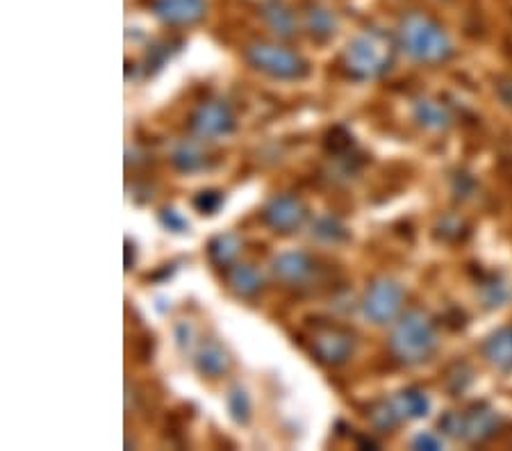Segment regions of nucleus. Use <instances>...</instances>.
<instances>
[{
	"mask_svg": "<svg viewBox=\"0 0 512 451\" xmlns=\"http://www.w3.org/2000/svg\"><path fill=\"white\" fill-rule=\"evenodd\" d=\"M399 35L403 48L417 62L437 64L449 60L453 53L447 32H444L440 23L424 12H410L403 16Z\"/></svg>",
	"mask_w": 512,
	"mask_h": 451,
	"instance_id": "1",
	"label": "nucleus"
},
{
	"mask_svg": "<svg viewBox=\"0 0 512 451\" xmlns=\"http://www.w3.org/2000/svg\"><path fill=\"white\" fill-rule=\"evenodd\" d=\"M437 349V328L424 313L410 310L394 328L392 351L408 365L424 363Z\"/></svg>",
	"mask_w": 512,
	"mask_h": 451,
	"instance_id": "2",
	"label": "nucleus"
},
{
	"mask_svg": "<svg viewBox=\"0 0 512 451\" xmlns=\"http://www.w3.org/2000/svg\"><path fill=\"white\" fill-rule=\"evenodd\" d=\"M394 44L383 32L367 30L355 37L344 53V62L358 78H378L392 67Z\"/></svg>",
	"mask_w": 512,
	"mask_h": 451,
	"instance_id": "3",
	"label": "nucleus"
},
{
	"mask_svg": "<svg viewBox=\"0 0 512 451\" xmlns=\"http://www.w3.org/2000/svg\"><path fill=\"white\" fill-rule=\"evenodd\" d=\"M440 426L453 438L481 442L490 438L499 426V415L490 406L476 404L462 413H449L440 420Z\"/></svg>",
	"mask_w": 512,
	"mask_h": 451,
	"instance_id": "4",
	"label": "nucleus"
},
{
	"mask_svg": "<svg viewBox=\"0 0 512 451\" xmlns=\"http://www.w3.org/2000/svg\"><path fill=\"white\" fill-rule=\"evenodd\" d=\"M246 57H249L253 67H258L274 78L296 80L308 73V64L299 55L276 44H251L246 48Z\"/></svg>",
	"mask_w": 512,
	"mask_h": 451,
	"instance_id": "5",
	"label": "nucleus"
},
{
	"mask_svg": "<svg viewBox=\"0 0 512 451\" xmlns=\"http://www.w3.org/2000/svg\"><path fill=\"white\" fill-rule=\"evenodd\" d=\"M401 306H403L401 285L390 281V278H378V281L367 290L362 310H365V315L371 319V322L387 324L399 315Z\"/></svg>",
	"mask_w": 512,
	"mask_h": 451,
	"instance_id": "6",
	"label": "nucleus"
},
{
	"mask_svg": "<svg viewBox=\"0 0 512 451\" xmlns=\"http://www.w3.org/2000/svg\"><path fill=\"white\" fill-rule=\"evenodd\" d=\"M312 349L328 365H340L353 354V338L344 328H324V331L315 333L312 340Z\"/></svg>",
	"mask_w": 512,
	"mask_h": 451,
	"instance_id": "7",
	"label": "nucleus"
},
{
	"mask_svg": "<svg viewBox=\"0 0 512 451\" xmlns=\"http://www.w3.org/2000/svg\"><path fill=\"white\" fill-rule=\"evenodd\" d=\"M153 14L167 26H192L205 16V0H155Z\"/></svg>",
	"mask_w": 512,
	"mask_h": 451,
	"instance_id": "8",
	"label": "nucleus"
},
{
	"mask_svg": "<svg viewBox=\"0 0 512 451\" xmlns=\"http://www.w3.org/2000/svg\"><path fill=\"white\" fill-rule=\"evenodd\" d=\"M192 128L201 137H219L233 133L235 119L224 103H208L194 114Z\"/></svg>",
	"mask_w": 512,
	"mask_h": 451,
	"instance_id": "9",
	"label": "nucleus"
},
{
	"mask_svg": "<svg viewBox=\"0 0 512 451\" xmlns=\"http://www.w3.org/2000/svg\"><path fill=\"white\" fill-rule=\"evenodd\" d=\"M264 219L271 228H276L280 233H292L294 228H299L305 219V208L299 199L294 196H276L274 201L264 210Z\"/></svg>",
	"mask_w": 512,
	"mask_h": 451,
	"instance_id": "10",
	"label": "nucleus"
},
{
	"mask_svg": "<svg viewBox=\"0 0 512 451\" xmlns=\"http://www.w3.org/2000/svg\"><path fill=\"white\" fill-rule=\"evenodd\" d=\"M483 354L487 363L497 367L499 372H512V326H503L492 333L483 344Z\"/></svg>",
	"mask_w": 512,
	"mask_h": 451,
	"instance_id": "11",
	"label": "nucleus"
},
{
	"mask_svg": "<svg viewBox=\"0 0 512 451\" xmlns=\"http://www.w3.org/2000/svg\"><path fill=\"white\" fill-rule=\"evenodd\" d=\"M274 272L287 283H301L315 272L312 260L303 251H289L274 260Z\"/></svg>",
	"mask_w": 512,
	"mask_h": 451,
	"instance_id": "12",
	"label": "nucleus"
},
{
	"mask_svg": "<svg viewBox=\"0 0 512 451\" xmlns=\"http://www.w3.org/2000/svg\"><path fill=\"white\" fill-rule=\"evenodd\" d=\"M262 16L271 26V30L278 32V35L289 37L294 32V14L289 12V7L283 0H264Z\"/></svg>",
	"mask_w": 512,
	"mask_h": 451,
	"instance_id": "13",
	"label": "nucleus"
},
{
	"mask_svg": "<svg viewBox=\"0 0 512 451\" xmlns=\"http://www.w3.org/2000/svg\"><path fill=\"white\" fill-rule=\"evenodd\" d=\"M196 367L201 369V374H205V376H221L228 372L230 360L224 354V349L217 347V344H208V347H203L201 351H198Z\"/></svg>",
	"mask_w": 512,
	"mask_h": 451,
	"instance_id": "14",
	"label": "nucleus"
},
{
	"mask_svg": "<svg viewBox=\"0 0 512 451\" xmlns=\"http://www.w3.org/2000/svg\"><path fill=\"white\" fill-rule=\"evenodd\" d=\"M228 281H230V285H233V290L237 294H242V297H251V294L258 292L262 285L260 274L255 272L251 265H237L230 269Z\"/></svg>",
	"mask_w": 512,
	"mask_h": 451,
	"instance_id": "15",
	"label": "nucleus"
},
{
	"mask_svg": "<svg viewBox=\"0 0 512 451\" xmlns=\"http://www.w3.org/2000/svg\"><path fill=\"white\" fill-rule=\"evenodd\" d=\"M415 114H417L421 126L433 128V130L447 128L449 121H451L447 108H442V105L435 103V101H417Z\"/></svg>",
	"mask_w": 512,
	"mask_h": 451,
	"instance_id": "16",
	"label": "nucleus"
},
{
	"mask_svg": "<svg viewBox=\"0 0 512 451\" xmlns=\"http://www.w3.org/2000/svg\"><path fill=\"white\" fill-rule=\"evenodd\" d=\"M396 408H399L401 415L415 420V417H424L428 413V408H431V404H428V397L424 392L417 388H408L401 392L399 399H396Z\"/></svg>",
	"mask_w": 512,
	"mask_h": 451,
	"instance_id": "17",
	"label": "nucleus"
},
{
	"mask_svg": "<svg viewBox=\"0 0 512 451\" xmlns=\"http://www.w3.org/2000/svg\"><path fill=\"white\" fill-rule=\"evenodd\" d=\"M305 26L317 37H328L335 32V16L319 5H310L305 10Z\"/></svg>",
	"mask_w": 512,
	"mask_h": 451,
	"instance_id": "18",
	"label": "nucleus"
},
{
	"mask_svg": "<svg viewBox=\"0 0 512 451\" xmlns=\"http://www.w3.org/2000/svg\"><path fill=\"white\" fill-rule=\"evenodd\" d=\"M239 246H242V242H239L237 235H219L217 240H212L210 244V256L214 262H219V265H228V262L239 253Z\"/></svg>",
	"mask_w": 512,
	"mask_h": 451,
	"instance_id": "19",
	"label": "nucleus"
},
{
	"mask_svg": "<svg viewBox=\"0 0 512 451\" xmlns=\"http://www.w3.org/2000/svg\"><path fill=\"white\" fill-rule=\"evenodd\" d=\"M228 410L237 424L249 422L251 401H249V395H246V390L239 388V385L228 392Z\"/></svg>",
	"mask_w": 512,
	"mask_h": 451,
	"instance_id": "20",
	"label": "nucleus"
},
{
	"mask_svg": "<svg viewBox=\"0 0 512 451\" xmlns=\"http://www.w3.org/2000/svg\"><path fill=\"white\" fill-rule=\"evenodd\" d=\"M369 415H371V422H374L381 431L394 429V426L399 424V420H401L399 408L385 404V401H381V404H376L374 408H371Z\"/></svg>",
	"mask_w": 512,
	"mask_h": 451,
	"instance_id": "21",
	"label": "nucleus"
},
{
	"mask_svg": "<svg viewBox=\"0 0 512 451\" xmlns=\"http://www.w3.org/2000/svg\"><path fill=\"white\" fill-rule=\"evenodd\" d=\"M173 162H176L178 169L194 171L198 167H203V153L198 151V146L194 144H183L176 153H173Z\"/></svg>",
	"mask_w": 512,
	"mask_h": 451,
	"instance_id": "22",
	"label": "nucleus"
},
{
	"mask_svg": "<svg viewBox=\"0 0 512 451\" xmlns=\"http://www.w3.org/2000/svg\"><path fill=\"white\" fill-rule=\"evenodd\" d=\"M315 233L319 237H324V240H328V242H340V240H346V237H349V233H346L344 228L330 217L317 221V231Z\"/></svg>",
	"mask_w": 512,
	"mask_h": 451,
	"instance_id": "23",
	"label": "nucleus"
},
{
	"mask_svg": "<svg viewBox=\"0 0 512 451\" xmlns=\"http://www.w3.org/2000/svg\"><path fill=\"white\" fill-rule=\"evenodd\" d=\"M221 201H224V196H221V192H212L210 190V192L198 194L196 199H194V205L201 212H205V215H212V212L221 205Z\"/></svg>",
	"mask_w": 512,
	"mask_h": 451,
	"instance_id": "24",
	"label": "nucleus"
},
{
	"mask_svg": "<svg viewBox=\"0 0 512 451\" xmlns=\"http://www.w3.org/2000/svg\"><path fill=\"white\" fill-rule=\"evenodd\" d=\"M160 219H162V224L169 228V231H176V233H183L185 228H187V221L178 215L176 210H162V215H160Z\"/></svg>",
	"mask_w": 512,
	"mask_h": 451,
	"instance_id": "25",
	"label": "nucleus"
},
{
	"mask_svg": "<svg viewBox=\"0 0 512 451\" xmlns=\"http://www.w3.org/2000/svg\"><path fill=\"white\" fill-rule=\"evenodd\" d=\"M415 447L417 449H440L442 447V440L435 436V433H419L415 438Z\"/></svg>",
	"mask_w": 512,
	"mask_h": 451,
	"instance_id": "26",
	"label": "nucleus"
}]
</instances>
